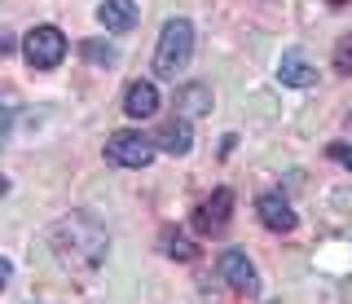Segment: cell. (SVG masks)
<instances>
[{
  "instance_id": "obj_1",
  "label": "cell",
  "mask_w": 352,
  "mask_h": 304,
  "mask_svg": "<svg viewBox=\"0 0 352 304\" xmlns=\"http://www.w3.org/2000/svg\"><path fill=\"white\" fill-rule=\"evenodd\" d=\"M49 243H53L58 265L71 269V274H93V269L106 260V252H110V234H106V225L97 221L93 212L62 216V221L53 225Z\"/></svg>"
},
{
  "instance_id": "obj_2",
  "label": "cell",
  "mask_w": 352,
  "mask_h": 304,
  "mask_svg": "<svg viewBox=\"0 0 352 304\" xmlns=\"http://www.w3.org/2000/svg\"><path fill=\"white\" fill-rule=\"evenodd\" d=\"M194 58V23L190 18H172L163 23L159 49H154V75L159 80H176V71H185Z\"/></svg>"
},
{
  "instance_id": "obj_3",
  "label": "cell",
  "mask_w": 352,
  "mask_h": 304,
  "mask_svg": "<svg viewBox=\"0 0 352 304\" xmlns=\"http://www.w3.org/2000/svg\"><path fill=\"white\" fill-rule=\"evenodd\" d=\"M159 155V141L146 133H132V128H119V133L106 137V159L119 168H146L150 159Z\"/></svg>"
},
{
  "instance_id": "obj_4",
  "label": "cell",
  "mask_w": 352,
  "mask_h": 304,
  "mask_svg": "<svg viewBox=\"0 0 352 304\" xmlns=\"http://www.w3.org/2000/svg\"><path fill=\"white\" fill-rule=\"evenodd\" d=\"M22 58L31 62L36 71H53V67H62V58H66V36L58 27H31L27 31V40H22Z\"/></svg>"
},
{
  "instance_id": "obj_5",
  "label": "cell",
  "mask_w": 352,
  "mask_h": 304,
  "mask_svg": "<svg viewBox=\"0 0 352 304\" xmlns=\"http://www.w3.org/2000/svg\"><path fill=\"white\" fill-rule=\"evenodd\" d=\"M220 278H225L234 291H242V296H256L260 291L256 265H251L247 252H238V247H225V252H220Z\"/></svg>"
},
{
  "instance_id": "obj_6",
  "label": "cell",
  "mask_w": 352,
  "mask_h": 304,
  "mask_svg": "<svg viewBox=\"0 0 352 304\" xmlns=\"http://www.w3.org/2000/svg\"><path fill=\"white\" fill-rule=\"evenodd\" d=\"M256 212H260V225H264V230H273V234H291L295 230V212H291V203H286L278 190L260 194Z\"/></svg>"
},
{
  "instance_id": "obj_7",
  "label": "cell",
  "mask_w": 352,
  "mask_h": 304,
  "mask_svg": "<svg viewBox=\"0 0 352 304\" xmlns=\"http://www.w3.org/2000/svg\"><path fill=\"white\" fill-rule=\"evenodd\" d=\"M229 212H234V194H229V190H216L212 199H207L203 208L194 212L198 234H220V230L229 225Z\"/></svg>"
},
{
  "instance_id": "obj_8",
  "label": "cell",
  "mask_w": 352,
  "mask_h": 304,
  "mask_svg": "<svg viewBox=\"0 0 352 304\" xmlns=\"http://www.w3.org/2000/svg\"><path fill=\"white\" fill-rule=\"evenodd\" d=\"M154 141H159L163 155H190V146H194V128H190V119H185V115L163 119L159 133H154Z\"/></svg>"
},
{
  "instance_id": "obj_9",
  "label": "cell",
  "mask_w": 352,
  "mask_h": 304,
  "mask_svg": "<svg viewBox=\"0 0 352 304\" xmlns=\"http://www.w3.org/2000/svg\"><path fill=\"white\" fill-rule=\"evenodd\" d=\"M97 23H102L110 36H124V31L137 27V5H132V0H102V5H97Z\"/></svg>"
},
{
  "instance_id": "obj_10",
  "label": "cell",
  "mask_w": 352,
  "mask_h": 304,
  "mask_svg": "<svg viewBox=\"0 0 352 304\" xmlns=\"http://www.w3.org/2000/svg\"><path fill=\"white\" fill-rule=\"evenodd\" d=\"M124 111L132 119H150L154 111H159V89H154L150 80H132L128 93H124Z\"/></svg>"
},
{
  "instance_id": "obj_11",
  "label": "cell",
  "mask_w": 352,
  "mask_h": 304,
  "mask_svg": "<svg viewBox=\"0 0 352 304\" xmlns=\"http://www.w3.org/2000/svg\"><path fill=\"white\" fill-rule=\"evenodd\" d=\"M278 80L282 84H291V89H308V84L317 80V71H313V62L304 58V53H282L278 58Z\"/></svg>"
},
{
  "instance_id": "obj_12",
  "label": "cell",
  "mask_w": 352,
  "mask_h": 304,
  "mask_svg": "<svg viewBox=\"0 0 352 304\" xmlns=\"http://www.w3.org/2000/svg\"><path fill=\"white\" fill-rule=\"evenodd\" d=\"M176 106H181V115H207L212 111V89L207 84H185L181 93H176Z\"/></svg>"
},
{
  "instance_id": "obj_13",
  "label": "cell",
  "mask_w": 352,
  "mask_h": 304,
  "mask_svg": "<svg viewBox=\"0 0 352 304\" xmlns=\"http://www.w3.org/2000/svg\"><path fill=\"white\" fill-rule=\"evenodd\" d=\"M159 247H163V256H172V260H194L198 256V247L181 230H163L159 234Z\"/></svg>"
},
{
  "instance_id": "obj_14",
  "label": "cell",
  "mask_w": 352,
  "mask_h": 304,
  "mask_svg": "<svg viewBox=\"0 0 352 304\" xmlns=\"http://www.w3.org/2000/svg\"><path fill=\"white\" fill-rule=\"evenodd\" d=\"M335 71H339V75H352V36L339 40V49H335Z\"/></svg>"
},
{
  "instance_id": "obj_15",
  "label": "cell",
  "mask_w": 352,
  "mask_h": 304,
  "mask_svg": "<svg viewBox=\"0 0 352 304\" xmlns=\"http://www.w3.org/2000/svg\"><path fill=\"white\" fill-rule=\"evenodd\" d=\"M330 159H335V164H344V168H352V146H330Z\"/></svg>"
},
{
  "instance_id": "obj_16",
  "label": "cell",
  "mask_w": 352,
  "mask_h": 304,
  "mask_svg": "<svg viewBox=\"0 0 352 304\" xmlns=\"http://www.w3.org/2000/svg\"><path fill=\"white\" fill-rule=\"evenodd\" d=\"M84 53H88L93 62H115V49H102V45H88Z\"/></svg>"
},
{
  "instance_id": "obj_17",
  "label": "cell",
  "mask_w": 352,
  "mask_h": 304,
  "mask_svg": "<svg viewBox=\"0 0 352 304\" xmlns=\"http://www.w3.org/2000/svg\"><path fill=\"white\" fill-rule=\"evenodd\" d=\"M326 5H330V9H348L352 0H326Z\"/></svg>"
},
{
  "instance_id": "obj_18",
  "label": "cell",
  "mask_w": 352,
  "mask_h": 304,
  "mask_svg": "<svg viewBox=\"0 0 352 304\" xmlns=\"http://www.w3.org/2000/svg\"><path fill=\"white\" fill-rule=\"evenodd\" d=\"M273 304H278V300H273Z\"/></svg>"
}]
</instances>
